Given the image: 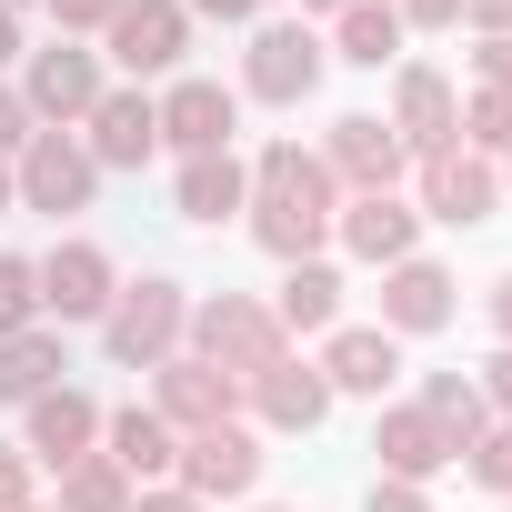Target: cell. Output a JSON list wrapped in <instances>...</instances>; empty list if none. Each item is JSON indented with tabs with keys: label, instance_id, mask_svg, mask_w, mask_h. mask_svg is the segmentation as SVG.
I'll list each match as a JSON object with an SVG mask.
<instances>
[{
	"label": "cell",
	"instance_id": "5b68a950",
	"mask_svg": "<svg viewBox=\"0 0 512 512\" xmlns=\"http://www.w3.org/2000/svg\"><path fill=\"white\" fill-rule=\"evenodd\" d=\"M91 181H101V161L71 151L61 131H31V141H21V201H31V211H81Z\"/></svg>",
	"mask_w": 512,
	"mask_h": 512
},
{
	"label": "cell",
	"instance_id": "52a82bcc",
	"mask_svg": "<svg viewBox=\"0 0 512 512\" xmlns=\"http://www.w3.org/2000/svg\"><path fill=\"white\" fill-rule=\"evenodd\" d=\"M422 201H432V221H492L502 181H492V161H472V151H422Z\"/></svg>",
	"mask_w": 512,
	"mask_h": 512
},
{
	"label": "cell",
	"instance_id": "7a4b0ae2",
	"mask_svg": "<svg viewBox=\"0 0 512 512\" xmlns=\"http://www.w3.org/2000/svg\"><path fill=\"white\" fill-rule=\"evenodd\" d=\"M191 332H201V362H211V372H241V382L282 362V322H272L262 302H241V292H221Z\"/></svg>",
	"mask_w": 512,
	"mask_h": 512
},
{
	"label": "cell",
	"instance_id": "ab89813d",
	"mask_svg": "<svg viewBox=\"0 0 512 512\" xmlns=\"http://www.w3.org/2000/svg\"><path fill=\"white\" fill-rule=\"evenodd\" d=\"M492 332H502V342H512V272H502V282H492Z\"/></svg>",
	"mask_w": 512,
	"mask_h": 512
},
{
	"label": "cell",
	"instance_id": "d6986e66",
	"mask_svg": "<svg viewBox=\"0 0 512 512\" xmlns=\"http://www.w3.org/2000/svg\"><path fill=\"white\" fill-rule=\"evenodd\" d=\"M412 231H422V211H402L392 191H362L342 211V241L362 251V262H412Z\"/></svg>",
	"mask_w": 512,
	"mask_h": 512
},
{
	"label": "cell",
	"instance_id": "74e56055",
	"mask_svg": "<svg viewBox=\"0 0 512 512\" xmlns=\"http://www.w3.org/2000/svg\"><path fill=\"white\" fill-rule=\"evenodd\" d=\"M0 512H21V462H11V442H0Z\"/></svg>",
	"mask_w": 512,
	"mask_h": 512
},
{
	"label": "cell",
	"instance_id": "4316f807",
	"mask_svg": "<svg viewBox=\"0 0 512 512\" xmlns=\"http://www.w3.org/2000/svg\"><path fill=\"white\" fill-rule=\"evenodd\" d=\"M51 372H71V362H61V342H41V332L0 342V402H41V392H51Z\"/></svg>",
	"mask_w": 512,
	"mask_h": 512
},
{
	"label": "cell",
	"instance_id": "bcb514c9",
	"mask_svg": "<svg viewBox=\"0 0 512 512\" xmlns=\"http://www.w3.org/2000/svg\"><path fill=\"white\" fill-rule=\"evenodd\" d=\"M21 512H31V502H21Z\"/></svg>",
	"mask_w": 512,
	"mask_h": 512
},
{
	"label": "cell",
	"instance_id": "836d02e7",
	"mask_svg": "<svg viewBox=\"0 0 512 512\" xmlns=\"http://www.w3.org/2000/svg\"><path fill=\"white\" fill-rule=\"evenodd\" d=\"M462 11H472V21L492 31V41H512V0H462Z\"/></svg>",
	"mask_w": 512,
	"mask_h": 512
},
{
	"label": "cell",
	"instance_id": "d6a6232c",
	"mask_svg": "<svg viewBox=\"0 0 512 512\" xmlns=\"http://www.w3.org/2000/svg\"><path fill=\"white\" fill-rule=\"evenodd\" d=\"M11 141H31V101H11V91H0V151H11Z\"/></svg>",
	"mask_w": 512,
	"mask_h": 512
},
{
	"label": "cell",
	"instance_id": "44dd1931",
	"mask_svg": "<svg viewBox=\"0 0 512 512\" xmlns=\"http://www.w3.org/2000/svg\"><path fill=\"white\" fill-rule=\"evenodd\" d=\"M402 372V342L392 332H332V352H322V382L332 392H382Z\"/></svg>",
	"mask_w": 512,
	"mask_h": 512
},
{
	"label": "cell",
	"instance_id": "484cf974",
	"mask_svg": "<svg viewBox=\"0 0 512 512\" xmlns=\"http://www.w3.org/2000/svg\"><path fill=\"white\" fill-rule=\"evenodd\" d=\"M61 512H131V472H121L111 452H81V462L61 472Z\"/></svg>",
	"mask_w": 512,
	"mask_h": 512
},
{
	"label": "cell",
	"instance_id": "d4e9b609",
	"mask_svg": "<svg viewBox=\"0 0 512 512\" xmlns=\"http://www.w3.org/2000/svg\"><path fill=\"white\" fill-rule=\"evenodd\" d=\"M101 432H111V462H121V472H171V462H181L161 412H111Z\"/></svg>",
	"mask_w": 512,
	"mask_h": 512
},
{
	"label": "cell",
	"instance_id": "603a6c76",
	"mask_svg": "<svg viewBox=\"0 0 512 512\" xmlns=\"http://www.w3.org/2000/svg\"><path fill=\"white\" fill-rule=\"evenodd\" d=\"M332 312H342V272H332V262H292V282H282L272 322H282V332H322Z\"/></svg>",
	"mask_w": 512,
	"mask_h": 512
},
{
	"label": "cell",
	"instance_id": "ffe728a7",
	"mask_svg": "<svg viewBox=\"0 0 512 512\" xmlns=\"http://www.w3.org/2000/svg\"><path fill=\"white\" fill-rule=\"evenodd\" d=\"M382 322H392V332H442V322H452V282H442L432 262H392V282H382Z\"/></svg>",
	"mask_w": 512,
	"mask_h": 512
},
{
	"label": "cell",
	"instance_id": "83f0119b",
	"mask_svg": "<svg viewBox=\"0 0 512 512\" xmlns=\"http://www.w3.org/2000/svg\"><path fill=\"white\" fill-rule=\"evenodd\" d=\"M422 412H432V422L452 432V452H472V442H482V382H462V372H432Z\"/></svg>",
	"mask_w": 512,
	"mask_h": 512
},
{
	"label": "cell",
	"instance_id": "9a60e30c",
	"mask_svg": "<svg viewBox=\"0 0 512 512\" xmlns=\"http://www.w3.org/2000/svg\"><path fill=\"white\" fill-rule=\"evenodd\" d=\"M372 452H382V472L392 482H432L442 462H452V432L412 402V412H382V432H372Z\"/></svg>",
	"mask_w": 512,
	"mask_h": 512
},
{
	"label": "cell",
	"instance_id": "7bdbcfd3",
	"mask_svg": "<svg viewBox=\"0 0 512 512\" xmlns=\"http://www.w3.org/2000/svg\"><path fill=\"white\" fill-rule=\"evenodd\" d=\"M302 11H352V0H302Z\"/></svg>",
	"mask_w": 512,
	"mask_h": 512
},
{
	"label": "cell",
	"instance_id": "9c48e42d",
	"mask_svg": "<svg viewBox=\"0 0 512 512\" xmlns=\"http://www.w3.org/2000/svg\"><path fill=\"white\" fill-rule=\"evenodd\" d=\"M251 482H262V442H251V432H191V452H181V492L201 502V492H251Z\"/></svg>",
	"mask_w": 512,
	"mask_h": 512
},
{
	"label": "cell",
	"instance_id": "8992f818",
	"mask_svg": "<svg viewBox=\"0 0 512 512\" xmlns=\"http://www.w3.org/2000/svg\"><path fill=\"white\" fill-rule=\"evenodd\" d=\"M151 111H161V141H181L191 161H201V151H231V121H241V101H231L221 81H181V91L151 101Z\"/></svg>",
	"mask_w": 512,
	"mask_h": 512
},
{
	"label": "cell",
	"instance_id": "e575fe53",
	"mask_svg": "<svg viewBox=\"0 0 512 512\" xmlns=\"http://www.w3.org/2000/svg\"><path fill=\"white\" fill-rule=\"evenodd\" d=\"M372 512H432V502H422L412 482H382V492H372Z\"/></svg>",
	"mask_w": 512,
	"mask_h": 512
},
{
	"label": "cell",
	"instance_id": "ba28073f",
	"mask_svg": "<svg viewBox=\"0 0 512 512\" xmlns=\"http://www.w3.org/2000/svg\"><path fill=\"white\" fill-rule=\"evenodd\" d=\"M181 41H191L181 0H131V11L111 21V61H121V71H171V61H181Z\"/></svg>",
	"mask_w": 512,
	"mask_h": 512
},
{
	"label": "cell",
	"instance_id": "8d00e7d4",
	"mask_svg": "<svg viewBox=\"0 0 512 512\" xmlns=\"http://www.w3.org/2000/svg\"><path fill=\"white\" fill-rule=\"evenodd\" d=\"M402 21H422V31L432 21H462V0H402Z\"/></svg>",
	"mask_w": 512,
	"mask_h": 512
},
{
	"label": "cell",
	"instance_id": "f35d334b",
	"mask_svg": "<svg viewBox=\"0 0 512 512\" xmlns=\"http://www.w3.org/2000/svg\"><path fill=\"white\" fill-rule=\"evenodd\" d=\"M131 512H201V502H191V492H141Z\"/></svg>",
	"mask_w": 512,
	"mask_h": 512
},
{
	"label": "cell",
	"instance_id": "7402d4cb",
	"mask_svg": "<svg viewBox=\"0 0 512 512\" xmlns=\"http://www.w3.org/2000/svg\"><path fill=\"white\" fill-rule=\"evenodd\" d=\"M241 201H251V171H241L231 151L181 161V221H221V211H241Z\"/></svg>",
	"mask_w": 512,
	"mask_h": 512
},
{
	"label": "cell",
	"instance_id": "277c9868",
	"mask_svg": "<svg viewBox=\"0 0 512 512\" xmlns=\"http://www.w3.org/2000/svg\"><path fill=\"white\" fill-rule=\"evenodd\" d=\"M241 81H251V101H302V91L322 81V41H312L302 21L251 31V61H241Z\"/></svg>",
	"mask_w": 512,
	"mask_h": 512
},
{
	"label": "cell",
	"instance_id": "f6af8a7d",
	"mask_svg": "<svg viewBox=\"0 0 512 512\" xmlns=\"http://www.w3.org/2000/svg\"><path fill=\"white\" fill-rule=\"evenodd\" d=\"M0 11H11V0H0Z\"/></svg>",
	"mask_w": 512,
	"mask_h": 512
},
{
	"label": "cell",
	"instance_id": "f1b7e54d",
	"mask_svg": "<svg viewBox=\"0 0 512 512\" xmlns=\"http://www.w3.org/2000/svg\"><path fill=\"white\" fill-rule=\"evenodd\" d=\"M31 312H41V272L31 262H0V342H21Z\"/></svg>",
	"mask_w": 512,
	"mask_h": 512
},
{
	"label": "cell",
	"instance_id": "1f68e13d",
	"mask_svg": "<svg viewBox=\"0 0 512 512\" xmlns=\"http://www.w3.org/2000/svg\"><path fill=\"white\" fill-rule=\"evenodd\" d=\"M482 402H502V412H512V342L492 352V372H482Z\"/></svg>",
	"mask_w": 512,
	"mask_h": 512
},
{
	"label": "cell",
	"instance_id": "cb8c5ba5",
	"mask_svg": "<svg viewBox=\"0 0 512 512\" xmlns=\"http://www.w3.org/2000/svg\"><path fill=\"white\" fill-rule=\"evenodd\" d=\"M342 61H362V71L402 61V11H392V0H352V11H342Z\"/></svg>",
	"mask_w": 512,
	"mask_h": 512
},
{
	"label": "cell",
	"instance_id": "5bb4252c",
	"mask_svg": "<svg viewBox=\"0 0 512 512\" xmlns=\"http://www.w3.org/2000/svg\"><path fill=\"white\" fill-rule=\"evenodd\" d=\"M322 171H342V181H362V191H392V171H402V131L372 121V111H352V121H332V161H322Z\"/></svg>",
	"mask_w": 512,
	"mask_h": 512
},
{
	"label": "cell",
	"instance_id": "8fae6325",
	"mask_svg": "<svg viewBox=\"0 0 512 512\" xmlns=\"http://www.w3.org/2000/svg\"><path fill=\"white\" fill-rule=\"evenodd\" d=\"M31 111H41V121H81V111H101V61L51 41V51L31 61Z\"/></svg>",
	"mask_w": 512,
	"mask_h": 512
},
{
	"label": "cell",
	"instance_id": "4fadbf2b",
	"mask_svg": "<svg viewBox=\"0 0 512 512\" xmlns=\"http://www.w3.org/2000/svg\"><path fill=\"white\" fill-rule=\"evenodd\" d=\"M91 161H111V171H141L151 151H161V111L141 101V91H101V111H91Z\"/></svg>",
	"mask_w": 512,
	"mask_h": 512
},
{
	"label": "cell",
	"instance_id": "ac0fdd59",
	"mask_svg": "<svg viewBox=\"0 0 512 512\" xmlns=\"http://www.w3.org/2000/svg\"><path fill=\"white\" fill-rule=\"evenodd\" d=\"M251 402H262V422H282V432H312L332 412V382L312 362H272V372H251Z\"/></svg>",
	"mask_w": 512,
	"mask_h": 512
},
{
	"label": "cell",
	"instance_id": "30bf717a",
	"mask_svg": "<svg viewBox=\"0 0 512 512\" xmlns=\"http://www.w3.org/2000/svg\"><path fill=\"white\" fill-rule=\"evenodd\" d=\"M41 312H61V322L111 312V262H101L91 241H71V251H51V262H41Z\"/></svg>",
	"mask_w": 512,
	"mask_h": 512
},
{
	"label": "cell",
	"instance_id": "3957f363",
	"mask_svg": "<svg viewBox=\"0 0 512 512\" xmlns=\"http://www.w3.org/2000/svg\"><path fill=\"white\" fill-rule=\"evenodd\" d=\"M171 342H181V292H171V282H141V292H121V302H111V362L161 372V362H171Z\"/></svg>",
	"mask_w": 512,
	"mask_h": 512
},
{
	"label": "cell",
	"instance_id": "d590c367",
	"mask_svg": "<svg viewBox=\"0 0 512 512\" xmlns=\"http://www.w3.org/2000/svg\"><path fill=\"white\" fill-rule=\"evenodd\" d=\"M131 0H61V21H121Z\"/></svg>",
	"mask_w": 512,
	"mask_h": 512
},
{
	"label": "cell",
	"instance_id": "60d3db41",
	"mask_svg": "<svg viewBox=\"0 0 512 512\" xmlns=\"http://www.w3.org/2000/svg\"><path fill=\"white\" fill-rule=\"evenodd\" d=\"M201 11H211V21H251V11H262V0H201Z\"/></svg>",
	"mask_w": 512,
	"mask_h": 512
},
{
	"label": "cell",
	"instance_id": "7c38bea8",
	"mask_svg": "<svg viewBox=\"0 0 512 512\" xmlns=\"http://www.w3.org/2000/svg\"><path fill=\"white\" fill-rule=\"evenodd\" d=\"M392 131H402V151H452V131H462L452 81H442V71H402V91H392Z\"/></svg>",
	"mask_w": 512,
	"mask_h": 512
},
{
	"label": "cell",
	"instance_id": "f546056e",
	"mask_svg": "<svg viewBox=\"0 0 512 512\" xmlns=\"http://www.w3.org/2000/svg\"><path fill=\"white\" fill-rule=\"evenodd\" d=\"M472 482H492V492H512V422L472 442Z\"/></svg>",
	"mask_w": 512,
	"mask_h": 512
},
{
	"label": "cell",
	"instance_id": "6da1fadb",
	"mask_svg": "<svg viewBox=\"0 0 512 512\" xmlns=\"http://www.w3.org/2000/svg\"><path fill=\"white\" fill-rule=\"evenodd\" d=\"M251 231H262V251H282V262H312V241L332 231V171L292 141L262 151V171H251Z\"/></svg>",
	"mask_w": 512,
	"mask_h": 512
},
{
	"label": "cell",
	"instance_id": "2e32d148",
	"mask_svg": "<svg viewBox=\"0 0 512 512\" xmlns=\"http://www.w3.org/2000/svg\"><path fill=\"white\" fill-rule=\"evenodd\" d=\"M161 422H191V432H221L231 422V372H211V362H161V402H151Z\"/></svg>",
	"mask_w": 512,
	"mask_h": 512
},
{
	"label": "cell",
	"instance_id": "4dcf8cb0",
	"mask_svg": "<svg viewBox=\"0 0 512 512\" xmlns=\"http://www.w3.org/2000/svg\"><path fill=\"white\" fill-rule=\"evenodd\" d=\"M472 141L512 151V91H482V101H472Z\"/></svg>",
	"mask_w": 512,
	"mask_h": 512
},
{
	"label": "cell",
	"instance_id": "b9f144b4",
	"mask_svg": "<svg viewBox=\"0 0 512 512\" xmlns=\"http://www.w3.org/2000/svg\"><path fill=\"white\" fill-rule=\"evenodd\" d=\"M11 51H21V31H11V11H0V61H11Z\"/></svg>",
	"mask_w": 512,
	"mask_h": 512
},
{
	"label": "cell",
	"instance_id": "ee69618b",
	"mask_svg": "<svg viewBox=\"0 0 512 512\" xmlns=\"http://www.w3.org/2000/svg\"><path fill=\"white\" fill-rule=\"evenodd\" d=\"M0 201H11V171H0Z\"/></svg>",
	"mask_w": 512,
	"mask_h": 512
},
{
	"label": "cell",
	"instance_id": "e0dca14e",
	"mask_svg": "<svg viewBox=\"0 0 512 512\" xmlns=\"http://www.w3.org/2000/svg\"><path fill=\"white\" fill-rule=\"evenodd\" d=\"M91 432H101V402H91V392H71V382H61V392H41V402H31V452H41V462H61V472H71V462L91 452Z\"/></svg>",
	"mask_w": 512,
	"mask_h": 512
}]
</instances>
